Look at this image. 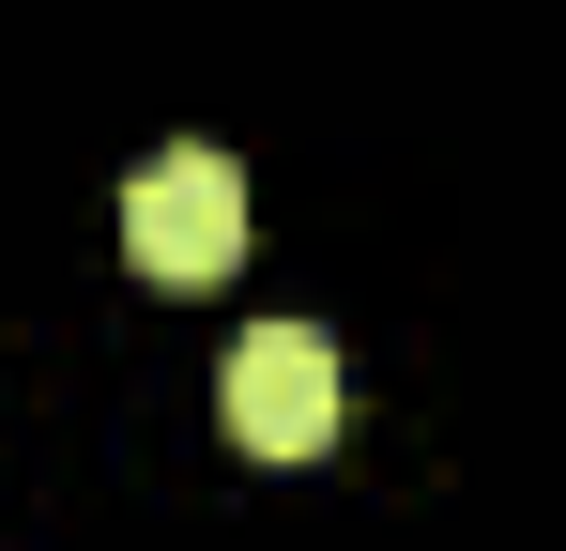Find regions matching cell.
<instances>
[{
  "label": "cell",
  "instance_id": "cell-1",
  "mask_svg": "<svg viewBox=\"0 0 566 551\" xmlns=\"http://www.w3.org/2000/svg\"><path fill=\"white\" fill-rule=\"evenodd\" d=\"M123 261L154 276V291H214V276L245 261V169L230 154H154V169L123 184Z\"/></svg>",
  "mask_w": 566,
  "mask_h": 551
},
{
  "label": "cell",
  "instance_id": "cell-2",
  "mask_svg": "<svg viewBox=\"0 0 566 551\" xmlns=\"http://www.w3.org/2000/svg\"><path fill=\"white\" fill-rule=\"evenodd\" d=\"M353 429V367L322 322H245V353H230V445L261 459H322Z\"/></svg>",
  "mask_w": 566,
  "mask_h": 551
}]
</instances>
